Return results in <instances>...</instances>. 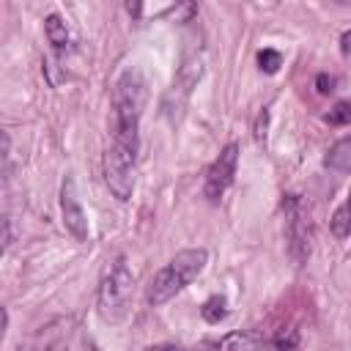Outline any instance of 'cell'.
<instances>
[{
    "label": "cell",
    "instance_id": "1",
    "mask_svg": "<svg viewBox=\"0 0 351 351\" xmlns=\"http://www.w3.org/2000/svg\"><path fill=\"white\" fill-rule=\"evenodd\" d=\"M148 101V85L140 69L129 66L112 88V145L137 154L140 145V118Z\"/></svg>",
    "mask_w": 351,
    "mask_h": 351
},
{
    "label": "cell",
    "instance_id": "2",
    "mask_svg": "<svg viewBox=\"0 0 351 351\" xmlns=\"http://www.w3.org/2000/svg\"><path fill=\"white\" fill-rule=\"evenodd\" d=\"M206 263H208V252H206L203 247L176 252V255L170 258V263H165V266L154 274V280H151V285H148V302H151L154 307L170 302L178 291H184L192 280H197V274L206 269Z\"/></svg>",
    "mask_w": 351,
    "mask_h": 351
},
{
    "label": "cell",
    "instance_id": "3",
    "mask_svg": "<svg viewBox=\"0 0 351 351\" xmlns=\"http://www.w3.org/2000/svg\"><path fill=\"white\" fill-rule=\"evenodd\" d=\"M132 293H134V277H132V269L126 263L123 255H118L101 282H99V315L107 321V324H121L129 313V304H132Z\"/></svg>",
    "mask_w": 351,
    "mask_h": 351
},
{
    "label": "cell",
    "instance_id": "4",
    "mask_svg": "<svg viewBox=\"0 0 351 351\" xmlns=\"http://www.w3.org/2000/svg\"><path fill=\"white\" fill-rule=\"evenodd\" d=\"M282 211H285V241H288V252H291L293 263L302 266L310 258V241H313L307 208H304V203H302L299 195H285Z\"/></svg>",
    "mask_w": 351,
    "mask_h": 351
},
{
    "label": "cell",
    "instance_id": "5",
    "mask_svg": "<svg viewBox=\"0 0 351 351\" xmlns=\"http://www.w3.org/2000/svg\"><path fill=\"white\" fill-rule=\"evenodd\" d=\"M134 159L137 154L134 151H126L121 145H112L107 148L104 154V181L110 186V192L118 197V200H129L132 197V189H134Z\"/></svg>",
    "mask_w": 351,
    "mask_h": 351
},
{
    "label": "cell",
    "instance_id": "6",
    "mask_svg": "<svg viewBox=\"0 0 351 351\" xmlns=\"http://www.w3.org/2000/svg\"><path fill=\"white\" fill-rule=\"evenodd\" d=\"M236 165H239V145H236V143H228V145L219 151V156L211 162L208 173H206L203 195H206L211 203H217V200L225 195V189L233 184Z\"/></svg>",
    "mask_w": 351,
    "mask_h": 351
},
{
    "label": "cell",
    "instance_id": "7",
    "mask_svg": "<svg viewBox=\"0 0 351 351\" xmlns=\"http://www.w3.org/2000/svg\"><path fill=\"white\" fill-rule=\"evenodd\" d=\"M60 214H63V225L66 230L77 239V241H88L90 230H88V217H85V208L80 203V195H77V184L71 176L63 178L60 184Z\"/></svg>",
    "mask_w": 351,
    "mask_h": 351
},
{
    "label": "cell",
    "instance_id": "8",
    "mask_svg": "<svg viewBox=\"0 0 351 351\" xmlns=\"http://www.w3.org/2000/svg\"><path fill=\"white\" fill-rule=\"evenodd\" d=\"M263 346H266V340H263L261 329H236L217 340L200 343V351H263Z\"/></svg>",
    "mask_w": 351,
    "mask_h": 351
},
{
    "label": "cell",
    "instance_id": "9",
    "mask_svg": "<svg viewBox=\"0 0 351 351\" xmlns=\"http://www.w3.org/2000/svg\"><path fill=\"white\" fill-rule=\"evenodd\" d=\"M324 165H326L329 170H337V173H348V170H351V137H343V140H337V143L329 148V154H326Z\"/></svg>",
    "mask_w": 351,
    "mask_h": 351
},
{
    "label": "cell",
    "instance_id": "10",
    "mask_svg": "<svg viewBox=\"0 0 351 351\" xmlns=\"http://www.w3.org/2000/svg\"><path fill=\"white\" fill-rule=\"evenodd\" d=\"M44 33H47V41H49L55 49H63V47L69 44V27H66L63 16H58V14H49V16L44 19Z\"/></svg>",
    "mask_w": 351,
    "mask_h": 351
},
{
    "label": "cell",
    "instance_id": "11",
    "mask_svg": "<svg viewBox=\"0 0 351 351\" xmlns=\"http://www.w3.org/2000/svg\"><path fill=\"white\" fill-rule=\"evenodd\" d=\"M58 324H49L47 329H38L25 346H19L16 351H49L52 346H55V340H58V329H55Z\"/></svg>",
    "mask_w": 351,
    "mask_h": 351
},
{
    "label": "cell",
    "instance_id": "12",
    "mask_svg": "<svg viewBox=\"0 0 351 351\" xmlns=\"http://www.w3.org/2000/svg\"><path fill=\"white\" fill-rule=\"evenodd\" d=\"M299 346H302V337L296 326H282L271 337V351H299Z\"/></svg>",
    "mask_w": 351,
    "mask_h": 351
},
{
    "label": "cell",
    "instance_id": "13",
    "mask_svg": "<svg viewBox=\"0 0 351 351\" xmlns=\"http://www.w3.org/2000/svg\"><path fill=\"white\" fill-rule=\"evenodd\" d=\"M200 315H203V321H208V324L225 321V318H228V302H225V296H208V299L203 302V307H200Z\"/></svg>",
    "mask_w": 351,
    "mask_h": 351
},
{
    "label": "cell",
    "instance_id": "14",
    "mask_svg": "<svg viewBox=\"0 0 351 351\" xmlns=\"http://www.w3.org/2000/svg\"><path fill=\"white\" fill-rule=\"evenodd\" d=\"M329 228H332V236L335 239H348V206L346 203H340L337 208H335V214H332V219H329Z\"/></svg>",
    "mask_w": 351,
    "mask_h": 351
},
{
    "label": "cell",
    "instance_id": "15",
    "mask_svg": "<svg viewBox=\"0 0 351 351\" xmlns=\"http://www.w3.org/2000/svg\"><path fill=\"white\" fill-rule=\"evenodd\" d=\"M258 66H261V71L274 74V71H280V66H282V55H280L277 49H261V52H258Z\"/></svg>",
    "mask_w": 351,
    "mask_h": 351
},
{
    "label": "cell",
    "instance_id": "16",
    "mask_svg": "<svg viewBox=\"0 0 351 351\" xmlns=\"http://www.w3.org/2000/svg\"><path fill=\"white\" fill-rule=\"evenodd\" d=\"M326 121H329L332 126H346V123L351 121V104H348V101H337V104L329 110Z\"/></svg>",
    "mask_w": 351,
    "mask_h": 351
},
{
    "label": "cell",
    "instance_id": "17",
    "mask_svg": "<svg viewBox=\"0 0 351 351\" xmlns=\"http://www.w3.org/2000/svg\"><path fill=\"white\" fill-rule=\"evenodd\" d=\"M266 126H269V110L263 107L258 112V121H255V140L258 143H266Z\"/></svg>",
    "mask_w": 351,
    "mask_h": 351
},
{
    "label": "cell",
    "instance_id": "18",
    "mask_svg": "<svg viewBox=\"0 0 351 351\" xmlns=\"http://www.w3.org/2000/svg\"><path fill=\"white\" fill-rule=\"evenodd\" d=\"M335 82H337V80H335L332 74H326V71H321V74L315 77V88H318V93H324V96L335 90Z\"/></svg>",
    "mask_w": 351,
    "mask_h": 351
},
{
    "label": "cell",
    "instance_id": "19",
    "mask_svg": "<svg viewBox=\"0 0 351 351\" xmlns=\"http://www.w3.org/2000/svg\"><path fill=\"white\" fill-rule=\"evenodd\" d=\"M351 30H346L343 36H340V52H343V58H348V52H351Z\"/></svg>",
    "mask_w": 351,
    "mask_h": 351
},
{
    "label": "cell",
    "instance_id": "20",
    "mask_svg": "<svg viewBox=\"0 0 351 351\" xmlns=\"http://www.w3.org/2000/svg\"><path fill=\"white\" fill-rule=\"evenodd\" d=\"M5 329H8V313H5V307L0 304V340L5 337Z\"/></svg>",
    "mask_w": 351,
    "mask_h": 351
},
{
    "label": "cell",
    "instance_id": "21",
    "mask_svg": "<svg viewBox=\"0 0 351 351\" xmlns=\"http://www.w3.org/2000/svg\"><path fill=\"white\" fill-rule=\"evenodd\" d=\"M8 241H11V233H8V225H5V222H0V250H3V247H5Z\"/></svg>",
    "mask_w": 351,
    "mask_h": 351
},
{
    "label": "cell",
    "instance_id": "22",
    "mask_svg": "<svg viewBox=\"0 0 351 351\" xmlns=\"http://www.w3.org/2000/svg\"><path fill=\"white\" fill-rule=\"evenodd\" d=\"M126 11H129L132 16H140V14H143V5H140V3H126Z\"/></svg>",
    "mask_w": 351,
    "mask_h": 351
},
{
    "label": "cell",
    "instance_id": "23",
    "mask_svg": "<svg viewBox=\"0 0 351 351\" xmlns=\"http://www.w3.org/2000/svg\"><path fill=\"white\" fill-rule=\"evenodd\" d=\"M156 351H186V348H181V346H162V348H156Z\"/></svg>",
    "mask_w": 351,
    "mask_h": 351
}]
</instances>
